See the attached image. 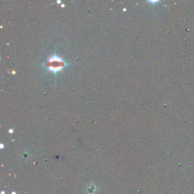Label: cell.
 Returning a JSON list of instances; mask_svg holds the SVG:
<instances>
[{
    "label": "cell",
    "mask_w": 194,
    "mask_h": 194,
    "mask_svg": "<svg viewBox=\"0 0 194 194\" xmlns=\"http://www.w3.org/2000/svg\"><path fill=\"white\" fill-rule=\"evenodd\" d=\"M49 69L52 72H57V71L62 69L63 66V62L58 57H52L49 59Z\"/></svg>",
    "instance_id": "cell-1"
}]
</instances>
